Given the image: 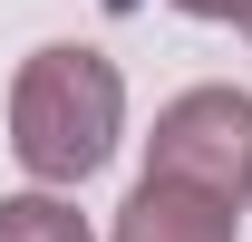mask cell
Returning <instances> with one entry per match:
<instances>
[{"label": "cell", "instance_id": "obj_1", "mask_svg": "<svg viewBox=\"0 0 252 242\" xmlns=\"http://www.w3.org/2000/svg\"><path fill=\"white\" fill-rule=\"evenodd\" d=\"M117 126H126L117 59H97L78 39H49V49L20 59V78H10V155L39 184H88L117 155Z\"/></svg>", "mask_w": 252, "mask_h": 242}, {"label": "cell", "instance_id": "obj_2", "mask_svg": "<svg viewBox=\"0 0 252 242\" xmlns=\"http://www.w3.org/2000/svg\"><path fill=\"white\" fill-rule=\"evenodd\" d=\"M146 175H175V184L243 213L252 204V97L243 88H185L146 136Z\"/></svg>", "mask_w": 252, "mask_h": 242}, {"label": "cell", "instance_id": "obj_3", "mask_svg": "<svg viewBox=\"0 0 252 242\" xmlns=\"http://www.w3.org/2000/svg\"><path fill=\"white\" fill-rule=\"evenodd\" d=\"M117 242H243V213L175 184V175H146L117 213Z\"/></svg>", "mask_w": 252, "mask_h": 242}, {"label": "cell", "instance_id": "obj_4", "mask_svg": "<svg viewBox=\"0 0 252 242\" xmlns=\"http://www.w3.org/2000/svg\"><path fill=\"white\" fill-rule=\"evenodd\" d=\"M0 242H88V213L59 194H10L0 204Z\"/></svg>", "mask_w": 252, "mask_h": 242}, {"label": "cell", "instance_id": "obj_5", "mask_svg": "<svg viewBox=\"0 0 252 242\" xmlns=\"http://www.w3.org/2000/svg\"><path fill=\"white\" fill-rule=\"evenodd\" d=\"M175 10H194V20H233V30L252 39V0H175Z\"/></svg>", "mask_w": 252, "mask_h": 242}]
</instances>
